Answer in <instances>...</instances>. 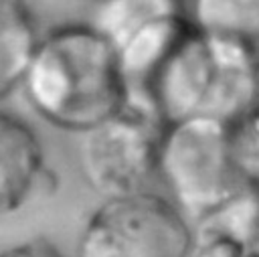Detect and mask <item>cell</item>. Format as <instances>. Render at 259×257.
Segmentation results:
<instances>
[{"mask_svg": "<svg viewBox=\"0 0 259 257\" xmlns=\"http://www.w3.org/2000/svg\"><path fill=\"white\" fill-rule=\"evenodd\" d=\"M47 123L83 134L127 101V85L111 45L87 22L63 24L34 47L22 85Z\"/></svg>", "mask_w": 259, "mask_h": 257, "instance_id": "6da1fadb", "label": "cell"}, {"mask_svg": "<svg viewBox=\"0 0 259 257\" xmlns=\"http://www.w3.org/2000/svg\"><path fill=\"white\" fill-rule=\"evenodd\" d=\"M259 89V57L245 45L192 28L168 55L138 99L168 123L217 119L239 123Z\"/></svg>", "mask_w": 259, "mask_h": 257, "instance_id": "7a4b0ae2", "label": "cell"}, {"mask_svg": "<svg viewBox=\"0 0 259 257\" xmlns=\"http://www.w3.org/2000/svg\"><path fill=\"white\" fill-rule=\"evenodd\" d=\"M158 178L172 204L192 225L233 200L259 176L243 158L235 123L184 119L164 127Z\"/></svg>", "mask_w": 259, "mask_h": 257, "instance_id": "3957f363", "label": "cell"}, {"mask_svg": "<svg viewBox=\"0 0 259 257\" xmlns=\"http://www.w3.org/2000/svg\"><path fill=\"white\" fill-rule=\"evenodd\" d=\"M115 51L127 99H138L192 28L188 0H91L87 20Z\"/></svg>", "mask_w": 259, "mask_h": 257, "instance_id": "277c9868", "label": "cell"}, {"mask_svg": "<svg viewBox=\"0 0 259 257\" xmlns=\"http://www.w3.org/2000/svg\"><path fill=\"white\" fill-rule=\"evenodd\" d=\"M166 123L146 105L125 101L121 109L79 134V170L103 198L146 192L158 176Z\"/></svg>", "mask_w": 259, "mask_h": 257, "instance_id": "5b68a950", "label": "cell"}, {"mask_svg": "<svg viewBox=\"0 0 259 257\" xmlns=\"http://www.w3.org/2000/svg\"><path fill=\"white\" fill-rule=\"evenodd\" d=\"M190 221L170 198L138 192L105 198L87 219L75 257H188Z\"/></svg>", "mask_w": 259, "mask_h": 257, "instance_id": "8992f818", "label": "cell"}, {"mask_svg": "<svg viewBox=\"0 0 259 257\" xmlns=\"http://www.w3.org/2000/svg\"><path fill=\"white\" fill-rule=\"evenodd\" d=\"M188 257H259V178L192 223Z\"/></svg>", "mask_w": 259, "mask_h": 257, "instance_id": "52a82bcc", "label": "cell"}, {"mask_svg": "<svg viewBox=\"0 0 259 257\" xmlns=\"http://www.w3.org/2000/svg\"><path fill=\"white\" fill-rule=\"evenodd\" d=\"M45 172V156L32 127L0 111V215L20 208L36 190Z\"/></svg>", "mask_w": 259, "mask_h": 257, "instance_id": "ba28073f", "label": "cell"}, {"mask_svg": "<svg viewBox=\"0 0 259 257\" xmlns=\"http://www.w3.org/2000/svg\"><path fill=\"white\" fill-rule=\"evenodd\" d=\"M38 38L26 0H0V99L22 85Z\"/></svg>", "mask_w": 259, "mask_h": 257, "instance_id": "9c48e42d", "label": "cell"}, {"mask_svg": "<svg viewBox=\"0 0 259 257\" xmlns=\"http://www.w3.org/2000/svg\"><path fill=\"white\" fill-rule=\"evenodd\" d=\"M196 28L233 38L259 57V0H188Z\"/></svg>", "mask_w": 259, "mask_h": 257, "instance_id": "30bf717a", "label": "cell"}, {"mask_svg": "<svg viewBox=\"0 0 259 257\" xmlns=\"http://www.w3.org/2000/svg\"><path fill=\"white\" fill-rule=\"evenodd\" d=\"M235 127L243 158L251 168V172L259 176V89L251 109L245 113V117L239 123H235Z\"/></svg>", "mask_w": 259, "mask_h": 257, "instance_id": "8fae6325", "label": "cell"}, {"mask_svg": "<svg viewBox=\"0 0 259 257\" xmlns=\"http://www.w3.org/2000/svg\"><path fill=\"white\" fill-rule=\"evenodd\" d=\"M0 257H65V255L53 243L45 239H32L4 249Z\"/></svg>", "mask_w": 259, "mask_h": 257, "instance_id": "7c38bea8", "label": "cell"}]
</instances>
